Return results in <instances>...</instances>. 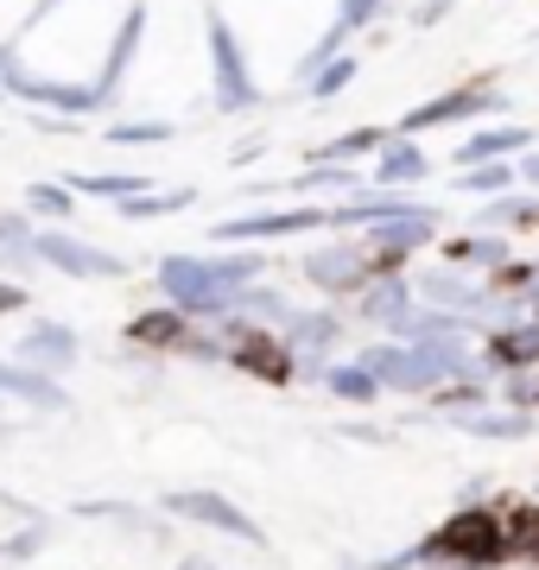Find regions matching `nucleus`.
Returning a JSON list of instances; mask_svg holds the SVG:
<instances>
[{
  "label": "nucleus",
  "mask_w": 539,
  "mask_h": 570,
  "mask_svg": "<svg viewBox=\"0 0 539 570\" xmlns=\"http://www.w3.org/2000/svg\"><path fill=\"white\" fill-rule=\"evenodd\" d=\"M394 564H425V570H501L514 564L508 551V513L501 508H457L432 539L400 551Z\"/></svg>",
  "instance_id": "nucleus-1"
},
{
  "label": "nucleus",
  "mask_w": 539,
  "mask_h": 570,
  "mask_svg": "<svg viewBox=\"0 0 539 570\" xmlns=\"http://www.w3.org/2000/svg\"><path fill=\"white\" fill-rule=\"evenodd\" d=\"M438 406H451V412H463V419H470V412L482 406V387H470V381H463V387H444V393H438Z\"/></svg>",
  "instance_id": "nucleus-6"
},
{
  "label": "nucleus",
  "mask_w": 539,
  "mask_h": 570,
  "mask_svg": "<svg viewBox=\"0 0 539 570\" xmlns=\"http://www.w3.org/2000/svg\"><path fill=\"white\" fill-rule=\"evenodd\" d=\"M508 406L514 412H539V367H527V374H508Z\"/></svg>",
  "instance_id": "nucleus-5"
},
{
  "label": "nucleus",
  "mask_w": 539,
  "mask_h": 570,
  "mask_svg": "<svg viewBox=\"0 0 539 570\" xmlns=\"http://www.w3.org/2000/svg\"><path fill=\"white\" fill-rule=\"evenodd\" d=\"M463 431H470V438H489V444H520V438H533V412H470V419H463Z\"/></svg>",
  "instance_id": "nucleus-4"
},
{
  "label": "nucleus",
  "mask_w": 539,
  "mask_h": 570,
  "mask_svg": "<svg viewBox=\"0 0 539 570\" xmlns=\"http://www.w3.org/2000/svg\"><path fill=\"white\" fill-rule=\"evenodd\" d=\"M539 367V324H501L489 336V374H527Z\"/></svg>",
  "instance_id": "nucleus-3"
},
{
  "label": "nucleus",
  "mask_w": 539,
  "mask_h": 570,
  "mask_svg": "<svg viewBox=\"0 0 539 570\" xmlns=\"http://www.w3.org/2000/svg\"><path fill=\"white\" fill-rule=\"evenodd\" d=\"M336 387L350 393V400H369V393H374V381H369V374H355V367H350V374H336Z\"/></svg>",
  "instance_id": "nucleus-7"
},
{
  "label": "nucleus",
  "mask_w": 539,
  "mask_h": 570,
  "mask_svg": "<svg viewBox=\"0 0 539 570\" xmlns=\"http://www.w3.org/2000/svg\"><path fill=\"white\" fill-rule=\"evenodd\" d=\"M496 508L508 513V551H514V564L539 570V501L533 494H496Z\"/></svg>",
  "instance_id": "nucleus-2"
}]
</instances>
